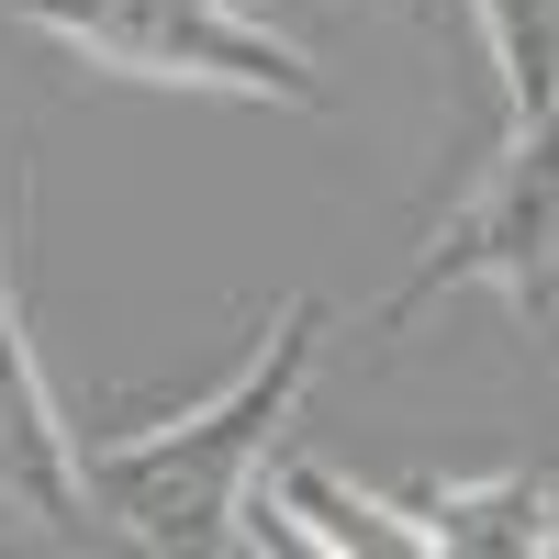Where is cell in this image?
Wrapping results in <instances>:
<instances>
[{"label":"cell","mask_w":559,"mask_h":559,"mask_svg":"<svg viewBox=\"0 0 559 559\" xmlns=\"http://www.w3.org/2000/svg\"><path fill=\"white\" fill-rule=\"evenodd\" d=\"M313 358H324V302H280L258 358L202 414H179V426H157V437L79 448L90 503H102L123 537H146V548H247L258 471H269V448L292 437V414L313 392Z\"/></svg>","instance_id":"cell-1"},{"label":"cell","mask_w":559,"mask_h":559,"mask_svg":"<svg viewBox=\"0 0 559 559\" xmlns=\"http://www.w3.org/2000/svg\"><path fill=\"white\" fill-rule=\"evenodd\" d=\"M34 34H57L68 57L123 68V79H168V90H247V102H292L324 112V79L280 45L269 23L224 12V0H12Z\"/></svg>","instance_id":"cell-2"},{"label":"cell","mask_w":559,"mask_h":559,"mask_svg":"<svg viewBox=\"0 0 559 559\" xmlns=\"http://www.w3.org/2000/svg\"><path fill=\"white\" fill-rule=\"evenodd\" d=\"M459 280H492V292L515 302L526 324H559V90L515 123L503 168L437 224V247L414 258V280H403V292L369 313V324H381V336H403V324L426 313L437 292H459Z\"/></svg>","instance_id":"cell-3"},{"label":"cell","mask_w":559,"mask_h":559,"mask_svg":"<svg viewBox=\"0 0 559 559\" xmlns=\"http://www.w3.org/2000/svg\"><path fill=\"white\" fill-rule=\"evenodd\" d=\"M0 515L23 526H79L90 515V481H79V448L57 426V392L23 347V302H12V236H0Z\"/></svg>","instance_id":"cell-4"},{"label":"cell","mask_w":559,"mask_h":559,"mask_svg":"<svg viewBox=\"0 0 559 559\" xmlns=\"http://www.w3.org/2000/svg\"><path fill=\"white\" fill-rule=\"evenodd\" d=\"M247 548H336V559H403L426 548V526H414V503H381L336 481L324 459H280V471H258V503H247Z\"/></svg>","instance_id":"cell-5"},{"label":"cell","mask_w":559,"mask_h":559,"mask_svg":"<svg viewBox=\"0 0 559 559\" xmlns=\"http://www.w3.org/2000/svg\"><path fill=\"white\" fill-rule=\"evenodd\" d=\"M414 526L426 548H481V559H548L559 548V503L537 471H503V481H448V492H414Z\"/></svg>","instance_id":"cell-6"},{"label":"cell","mask_w":559,"mask_h":559,"mask_svg":"<svg viewBox=\"0 0 559 559\" xmlns=\"http://www.w3.org/2000/svg\"><path fill=\"white\" fill-rule=\"evenodd\" d=\"M481 34H492V68H503V102L515 123L559 90V0H471Z\"/></svg>","instance_id":"cell-7"}]
</instances>
